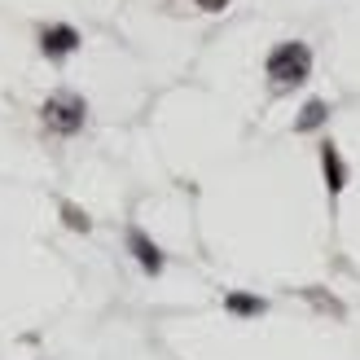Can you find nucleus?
<instances>
[{"instance_id": "nucleus-1", "label": "nucleus", "mask_w": 360, "mask_h": 360, "mask_svg": "<svg viewBox=\"0 0 360 360\" xmlns=\"http://www.w3.org/2000/svg\"><path fill=\"white\" fill-rule=\"evenodd\" d=\"M264 70H268V79L281 84V88L303 84V79H308V70H312V49L299 44V40H285V44H277L273 53H268Z\"/></svg>"}, {"instance_id": "nucleus-2", "label": "nucleus", "mask_w": 360, "mask_h": 360, "mask_svg": "<svg viewBox=\"0 0 360 360\" xmlns=\"http://www.w3.org/2000/svg\"><path fill=\"white\" fill-rule=\"evenodd\" d=\"M84 97H75V93H53L49 101H44V123L53 132H62V136H70V132H79L84 128Z\"/></svg>"}, {"instance_id": "nucleus-3", "label": "nucleus", "mask_w": 360, "mask_h": 360, "mask_svg": "<svg viewBox=\"0 0 360 360\" xmlns=\"http://www.w3.org/2000/svg\"><path fill=\"white\" fill-rule=\"evenodd\" d=\"M40 49H44V58H66V53H75L79 49V31L75 27H44L40 31Z\"/></svg>"}, {"instance_id": "nucleus-4", "label": "nucleus", "mask_w": 360, "mask_h": 360, "mask_svg": "<svg viewBox=\"0 0 360 360\" xmlns=\"http://www.w3.org/2000/svg\"><path fill=\"white\" fill-rule=\"evenodd\" d=\"M321 167H326V189L338 198L347 189V167H343V158H338V146L334 141H326V146H321Z\"/></svg>"}, {"instance_id": "nucleus-5", "label": "nucleus", "mask_w": 360, "mask_h": 360, "mask_svg": "<svg viewBox=\"0 0 360 360\" xmlns=\"http://www.w3.org/2000/svg\"><path fill=\"white\" fill-rule=\"evenodd\" d=\"M128 246H132V255H136V264L146 268V273H163V250H158V246H154L141 229H132V233H128Z\"/></svg>"}, {"instance_id": "nucleus-6", "label": "nucleus", "mask_w": 360, "mask_h": 360, "mask_svg": "<svg viewBox=\"0 0 360 360\" xmlns=\"http://www.w3.org/2000/svg\"><path fill=\"white\" fill-rule=\"evenodd\" d=\"M326 115H330L326 101H308V105L299 110V119H295V132H312V128H321V123H326Z\"/></svg>"}, {"instance_id": "nucleus-7", "label": "nucleus", "mask_w": 360, "mask_h": 360, "mask_svg": "<svg viewBox=\"0 0 360 360\" xmlns=\"http://www.w3.org/2000/svg\"><path fill=\"white\" fill-rule=\"evenodd\" d=\"M224 308H229V312H242V316H259V312H264V299H255V295H238V290H233V295L224 299Z\"/></svg>"}, {"instance_id": "nucleus-8", "label": "nucleus", "mask_w": 360, "mask_h": 360, "mask_svg": "<svg viewBox=\"0 0 360 360\" xmlns=\"http://www.w3.org/2000/svg\"><path fill=\"white\" fill-rule=\"evenodd\" d=\"M62 215H66V224L75 229V233H88V215H84L75 202H62Z\"/></svg>"}, {"instance_id": "nucleus-9", "label": "nucleus", "mask_w": 360, "mask_h": 360, "mask_svg": "<svg viewBox=\"0 0 360 360\" xmlns=\"http://www.w3.org/2000/svg\"><path fill=\"white\" fill-rule=\"evenodd\" d=\"M193 5H198V9H207V13H220L229 0H193Z\"/></svg>"}]
</instances>
